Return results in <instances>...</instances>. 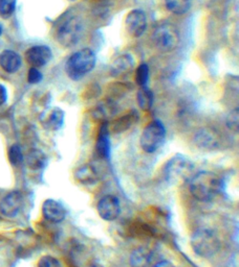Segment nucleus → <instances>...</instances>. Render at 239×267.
Instances as JSON below:
<instances>
[{
    "label": "nucleus",
    "instance_id": "39448f33",
    "mask_svg": "<svg viewBox=\"0 0 239 267\" xmlns=\"http://www.w3.org/2000/svg\"><path fill=\"white\" fill-rule=\"evenodd\" d=\"M166 138L165 125L159 120H153L143 130L141 136V146L147 154H153L161 148Z\"/></svg>",
    "mask_w": 239,
    "mask_h": 267
},
{
    "label": "nucleus",
    "instance_id": "9b49d317",
    "mask_svg": "<svg viewBox=\"0 0 239 267\" xmlns=\"http://www.w3.org/2000/svg\"><path fill=\"white\" fill-rule=\"evenodd\" d=\"M23 196L19 191H12L0 203V213L6 217H15L22 207Z\"/></svg>",
    "mask_w": 239,
    "mask_h": 267
},
{
    "label": "nucleus",
    "instance_id": "bb28decb",
    "mask_svg": "<svg viewBox=\"0 0 239 267\" xmlns=\"http://www.w3.org/2000/svg\"><path fill=\"white\" fill-rule=\"evenodd\" d=\"M17 0H0V16L7 19L14 14Z\"/></svg>",
    "mask_w": 239,
    "mask_h": 267
},
{
    "label": "nucleus",
    "instance_id": "412c9836",
    "mask_svg": "<svg viewBox=\"0 0 239 267\" xmlns=\"http://www.w3.org/2000/svg\"><path fill=\"white\" fill-rule=\"evenodd\" d=\"M165 5L169 12L175 15H184L192 6V0H165Z\"/></svg>",
    "mask_w": 239,
    "mask_h": 267
},
{
    "label": "nucleus",
    "instance_id": "2f4dec72",
    "mask_svg": "<svg viewBox=\"0 0 239 267\" xmlns=\"http://www.w3.org/2000/svg\"><path fill=\"white\" fill-rule=\"evenodd\" d=\"M153 267H175L170 261H161V262H158L156 263Z\"/></svg>",
    "mask_w": 239,
    "mask_h": 267
},
{
    "label": "nucleus",
    "instance_id": "4468645a",
    "mask_svg": "<svg viewBox=\"0 0 239 267\" xmlns=\"http://www.w3.org/2000/svg\"><path fill=\"white\" fill-rule=\"evenodd\" d=\"M95 152L98 156L102 159L108 160L111 154V143H110V136H109V124L108 122H103L100 127L98 140L95 143Z\"/></svg>",
    "mask_w": 239,
    "mask_h": 267
},
{
    "label": "nucleus",
    "instance_id": "473e14b6",
    "mask_svg": "<svg viewBox=\"0 0 239 267\" xmlns=\"http://www.w3.org/2000/svg\"><path fill=\"white\" fill-rule=\"evenodd\" d=\"M3 26H2V24H0V36H2L3 35Z\"/></svg>",
    "mask_w": 239,
    "mask_h": 267
},
{
    "label": "nucleus",
    "instance_id": "f3484780",
    "mask_svg": "<svg viewBox=\"0 0 239 267\" xmlns=\"http://www.w3.org/2000/svg\"><path fill=\"white\" fill-rule=\"evenodd\" d=\"M76 180L83 185H92L99 180V174L91 165H83L75 172Z\"/></svg>",
    "mask_w": 239,
    "mask_h": 267
},
{
    "label": "nucleus",
    "instance_id": "393cba45",
    "mask_svg": "<svg viewBox=\"0 0 239 267\" xmlns=\"http://www.w3.org/2000/svg\"><path fill=\"white\" fill-rule=\"evenodd\" d=\"M116 112L115 104L113 102H104L103 104H100V106L95 110V116L98 118L105 119L107 117L111 116Z\"/></svg>",
    "mask_w": 239,
    "mask_h": 267
},
{
    "label": "nucleus",
    "instance_id": "423d86ee",
    "mask_svg": "<svg viewBox=\"0 0 239 267\" xmlns=\"http://www.w3.org/2000/svg\"><path fill=\"white\" fill-rule=\"evenodd\" d=\"M193 167V164L187 158L181 155L175 156L165 166V177L170 184H179L190 177L192 174Z\"/></svg>",
    "mask_w": 239,
    "mask_h": 267
},
{
    "label": "nucleus",
    "instance_id": "aec40b11",
    "mask_svg": "<svg viewBox=\"0 0 239 267\" xmlns=\"http://www.w3.org/2000/svg\"><path fill=\"white\" fill-rule=\"evenodd\" d=\"M136 100L141 110L148 112L153 106L154 96L152 91L148 87H141L136 95Z\"/></svg>",
    "mask_w": 239,
    "mask_h": 267
},
{
    "label": "nucleus",
    "instance_id": "1a4fd4ad",
    "mask_svg": "<svg viewBox=\"0 0 239 267\" xmlns=\"http://www.w3.org/2000/svg\"><path fill=\"white\" fill-rule=\"evenodd\" d=\"M98 212L101 218L106 221L116 220L121 213L119 198L114 195L104 196L98 204Z\"/></svg>",
    "mask_w": 239,
    "mask_h": 267
},
{
    "label": "nucleus",
    "instance_id": "4be33fe9",
    "mask_svg": "<svg viewBox=\"0 0 239 267\" xmlns=\"http://www.w3.org/2000/svg\"><path fill=\"white\" fill-rule=\"evenodd\" d=\"M46 163L45 155L38 149H33L27 156V165L30 169H41Z\"/></svg>",
    "mask_w": 239,
    "mask_h": 267
},
{
    "label": "nucleus",
    "instance_id": "f257e3e1",
    "mask_svg": "<svg viewBox=\"0 0 239 267\" xmlns=\"http://www.w3.org/2000/svg\"><path fill=\"white\" fill-rule=\"evenodd\" d=\"M191 194L199 202H210L219 193L220 177L211 171H199L192 175L189 182Z\"/></svg>",
    "mask_w": 239,
    "mask_h": 267
},
{
    "label": "nucleus",
    "instance_id": "0eeeda50",
    "mask_svg": "<svg viewBox=\"0 0 239 267\" xmlns=\"http://www.w3.org/2000/svg\"><path fill=\"white\" fill-rule=\"evenodd\" d=\"M83 23L78 17H73L63 22L57 31V40L60 45L72 47L78 44L83 36Z\"/></svg>",
    "mask_w": 239,
    "mask_h": 267
},
{
    "label": "nucleus",
    "instance_id": "f03ea898",
    "mask_svg": "<svg viewBox=\"0 0 239 267\" xmlns=\"http://www.w3.org/2000/svg\"><path fill=\"white\" fill-rule=\"evenodd\" d=\"M97 58L89 48H83L73 54L65 64V72L73 80L82 79L94 68Z\"/></svg>",
    "mask_w": 239,
    "mask_h": 267
},
{
    "label": "nucleus",
    "instance_id": "b1692460",
    "mask_svg": "<svg viewBox=\"0 0 239 267\" xmlns=\"http://www.w3.org/2000/svg\"><path fill=\"white\" fill-rule=\"evenodd\" d=\"M149 79V66L145 63L141 64L135 72V80L140 87H145Z\"/></svg>",
    "mask_w": 239,
    "mask_h": 267
},
{
    "label": "nucleus",
    "instance_id": "a878e982",
    "mask_svg": "<svg viewBox=\"0 0 239 267\" xmlns=\"http://www.w3.org/2000/svg\"><path fill=\"white\" fill-rule=\"evenodd\" d=\"M9 161L13 166H19L23 161L22 150L19 145L14 144L9 149Z\"/></svg>",
    "mask_w": 239,
    "mask_h": 267
},
{
    "label": "nucleus",
    "instance_id": "20e7f679",
    "mask_svg": "<svg viewBox=\"0 0 239 267\" xmlns=\"http://www.w3.org/2000/svg\"><path fill=\"white\" fill-rule=\"evenodd\" d=\"M153 43L161 53H171L181 43V36L178 27L171 23L159 25L153 32Z\"/></svg>",
    "mask_w": 239,
    "mask_h": 267
},
{
    "label": "nucleus",
    "instance_id": "a211bd4d",
    "mask_svg": "<svg viewBox=\"0 0 239 267\" xmlns=\"http://www.w3.org/2000/svg\"><path fill=\"white\" fill-rule=\"evenodd\" d=\"M45 128L50 130H58L64 123V112L59 108H54L47 114V116L42 120Z\"/></svg>",
    "mask_w": 239,
    "mask_h": 267
},
{
    "label": "nucleus",
    "instance_id": "ddd939ff",
    "mask_svg": "<svg viewBox=\"0 0 239 267\" xmlns=\"http://www.w3.org/2000/svg\"><path fill=\"white\" fill-rule=\"evenodd\" d=\"M134 59L129 54L119 56L111 65V74L115 77H125L128 75L134 67Z\"/></svg>",
    "mask_w": 239,
    "mask_h": 267
},
{
    "label": "nucleus",
    "instance_id": "72a5a7b5",
    "mask_svg": "<svg viewBox=\"0 0 239 267\" xmlns=\"http://www.w3.org/2000/svg\"><path fill=\"white\" fill-rule=\"evenodd\" d=\"M92 267H103V266H101V265H99V264H94Z\"/></svg>",
    "mask_w": 239,
    "mask_h": 267
},
{
    "label": "nucleus",
    "instance_id": "dca6fc26",
    "mask_svg": "<svg viewBox=\"0 0 239 267\" xmlns=\"http://www.w3.org/2000/svg\"><path fill=\"white\" fill-rule=\"evenodd\" d=\"M22 65L21 57L13 50H5L0 55V66L8 73L17 72Z\"/></svg>",
    "mask_w": 239,
    "mask_h": 267
},
{
    "label": "nucleus",
    "instance_id": "2eb2a0df",
    "mask_svg": "<svg viewBox=\"0 0 239 267\" xmlns=\"http://www.w3.org/2000/svg\"><path fill=\"white\" fill-rule=\"evenodd\" d=\"M196 145L203 149H215L219 146V137L217 134L210 128L199 129L194 137Z\"/></svg>",
    "mask_w": 239,
    "mask_h": 267
},
{
    "label": "nucleus",
    "instance_id": "6e6552de",
    "mask_svg": "<svg viewBox=\"0 0 239 267\" xmlns=\"http://www.w3.org/2000/svg\"><path fill=\"white\" fill-rule=\"evenodd\" d=\"M126 30L133 38H140L146 30L147 27V17L144 11L132 10L128 13L125 20Z\"/></svg>",
    "mask_w": 239,
    "mask_h": 267
},
{
    "label": "nucleus",
    "instance_id": "7c9ffc66",
    "mask_svg": "<svg viewBox=\"0 0 239 267\" xmlns=\"http://www.w3.org/2000/svg\"><path fill=\"white\" fill-rule=\"evenodd\" d=\"M7 99H8V91L5 86L0 85V107L7 103Z\"/></svg>",
    "mask_w": 239,
    "mask_h": 267
},
{
    "label": "nucleus",
    "instance_id": "c85d7f7f",
    "mask_svg": "<svg viewBox=\"0 0 239 267\" xmlns=\"http://www.w3.org/2000/svg\"><path fill=\"white\" fill-rule=\"evenodd\" d=\"M38 267H62L59 260L52 256H44L40 259Z\"/></svg>",
    "mask_w": 239,
    "mask_h": 267
},
{
    "label": "nucleus",
    "instance_id": "6ab92c4d",
    "mask_svg": "<svg viewBox=\"0 0 239 267\" xmlns=\"http://www.w3.org/2000/svg\"><path fill=\"white\" fill-rule=\"evenodd\" d=\"M129 262L131 267H150L152 262V255L148 249L140 247L133 250Z\"/></svg>",
    "mask_w": 239,
    "mask_h": 267
},
{
    "label": "nucleus",
    "instance_id": "f8f14e48",
    "mask_svg": "<svg viewBox=\"0 0 239 267\" xmlns=\"http://www.w3.org/2000/svg\"><path fill=\"white\" fill-rule=\"evenodd\" d=\"M42 214L46 220L58 224L65 219L66 210L64 206L57 200L46 199L42 205Z\"/></svg>",
    "mask_w": 239,
    "mask_h": 267
},
{
    "label": "nucleus",
    "instance_id": "5701e85b",
    "mask_svg": "<svg viewBox=\"0 0 239 267\" xmlns=\"http://www.w3.org/2000/svg\"><path fill=\"white\" fill-rule=\"evenodd\" d=\"M136 120H138V115L135 113H130L128 115L124 116L120 120H118L117 123L114 125V129L116 132L124 131L128 127H130Z\"/></svg>",
    "mask_w": 239,
    "mask_h": 267
},
{
    "label": "nucleus",
    "instance_id": "c756f323",
    "mask_svg": "<svg viewBox=\"0 0 239 267\" xmlns=\"http://www.w3.org/2000/svg\"><path fill=\"white\" fill-rule=\"evenodd\" d=\"M42 79H43V75L38 70V68H35V67H31V68H29L28 73H27V80L29 83H33V85H35V83L40 82Z\"/></svg>",
    "mask_w": 239,
    "mask_h": 267
},
{
    "label": "nucleus",
    "instance_id": "cd10ccee",
    "mask_svg": "<svg viewBox=\"0 0 239 267\" xmlns=\"http://www.w3.org/2000/svg\"><path fill=\"white\" fill-rule=\"evenodd\" d=\"M226 124L229 129L238 131L239 128V110L236 108L233 111L230 112V114L227 117Z\"/></svg>",
    "mask_w": 239,
    "mask_h": 267
},
{
    "label": "nucleus",
    "instance_id": "f704fd0d",
    "mask_svg": "<svg viewBox=\"0 0 239 267\" xmlns=\"http://www.w3.org/2000/svg\"><path fill=\"white\" fill-rule=\"evenodd\" d=\"M72 2H75V0H72Z\"/></svg>",
    "mask_w": 239,
    "mask_h": 267
},
{
    "label": "nucleus",
    "instance_id": "7ed1b4c3",
    "mask_svg": "<svg viewBox=\"0 0 239 267\" xmlns=\"http://www.w3.org/2000/svg\"><path fill=\"white\" fill-rule=\"evenodd\" d=\"M221 243L216 234L209 229H199L191 237V247L202 258H211L220 249Z\"/></svg>",
    "mask_w": 239,
    "mask_h": 267
},
{
    "label": "nucleus",
    "instance_id": "9d476101",
    "mask_svg": "<svg viewBox=\"0 0 239 267\" xmlns=\"http://www.w3.org/2000/svg\"><path fill=\"white\" fill-rule=\"evenodd\" d=\"M52 50L46 45H36L30 47L25 54L26 61L35 68L45 66L52 60Z\"/></svg>",
    "mask_w": 239,
    "mask_h": 267
}]
</instances>
